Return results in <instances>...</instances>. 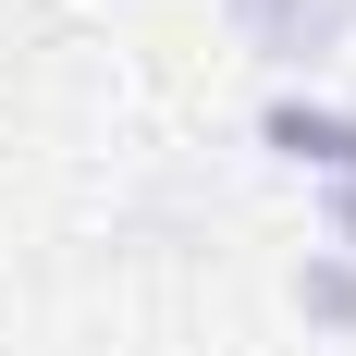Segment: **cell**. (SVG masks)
Returning <instances> with one entry per match:
<instances>
[{"mask_svg":"<svg viewBox=\"0 0 356 356\" xmlns=\"http://www.w3.org/2000/svg\"><path fill=\"white\" fill-rule=\"evenodd\" d=\"M221 25H234V49H258L270 74H320L356 37V0H221Z\"/></svg>","mask_w":356,"mask_h":356,"instance_id":"1","label":"cell"},{"mask_svg":"<svg viewBox=\"0 0 356 356\" xmlns=\"http://www.w3.org/2000/svg\"><path fill=\"white\" fill-rule=\"evenodd\" d=\"M295 320L320 332V344H356V258H332V246L295 258Z\"/></svg>","mask_w":356,"mask_h":356,"instance_id":"3","label":"cell"},{"mask_svg":"<svg viewBox=\"0 0 356 356\" xmlns=\"http://www.w3.org/2000/svg\"><path fill=\"white\" fill-rule=\"evenodd\" d=\"M332 258H356V184H332Z\"/></svg>","mask_w":356,"mask_h":356,"instance_id":"4","label":"cell"},{"mask_svg":"<svg viewBox=\"0 0 356 356\" xmlns=\"http://www.w3.org/2000/svg\"><path fill=\"white\" fill-rule=\"evenodd\" d=\"M258 147H270V160H283V172H320V184H356V111L344 99H270L258 111Z\"/></svg>","mask_w":356,"mask_h":356,"instance_id":"2","label":"cell"}]
</instances>
